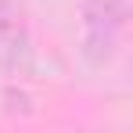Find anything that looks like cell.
I'll use <instances>...</instances> for the list:
<instances>
[{
    "mask_svg": "<svg viewBox=\"0 0 133 133\" xmlns=\"http://www.w3.org/2000/svg\"><path fill=\"white\" fill-rule=\"evenodd\" d=\"M32 65H36V54H32V36L25 22L7 4H0V76L25 79L32 76Z\"/></svg>",
    "mask_w": 133,
    "mask_h": 133,
    "instance_id": "obj_2",
    "label": "cell"
},
{
    "mask_svg": "<svg viewBox=\"0 0 133 133\" xmlns=\"http://www.w3.org/2000/svg\"><path fill=\"white\" fill-rule=\"evenodd\" d=\"M4 108L11 111V115H32V97H29L22 87L11 83V87L4 90Z\"/></svg>",
    "mask_w": 133,
    "mask_h": 133,
    "instance_id": "obj_3",
    "label": "cell"
},
{
    "mask_svg": "<svg viewBox=\"0 0 133 133\" xmlns=\"http://www.w3.org/2000/svg\"><path fill=\"white\" fill-rule=\"evenodd\" d=\"M130 18V0H83V61L90 68H104L119 50L122 29Z\"/></svg>",
    "mask_w": 133,
    "mask_h": 133,
    "instance_id": "obj_1",
    "label": "cell"
}]
</instances>
